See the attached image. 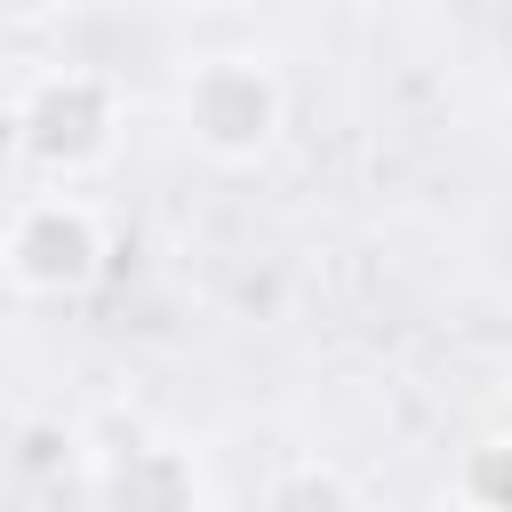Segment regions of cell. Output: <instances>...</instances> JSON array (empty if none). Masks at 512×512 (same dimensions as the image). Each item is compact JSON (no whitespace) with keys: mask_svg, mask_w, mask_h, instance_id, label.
<instances>
[{"mask_svg":"<svg viewBox=\"0 0 512 512\" xmlns=\"http://www.w3.org/2000/svg\"><path fill=\"white\" fill-rule=\"evenodd\" d=\"M120 128H128V96H120V80L96 72V64H48V72H32V80L16 88V104H8V144H16L48 184H72V176L104 168L112 144H120Z\"/></svg>","mask_w":512,"mask_h":512,"instance_id":"6da1fadb","label":"cell"},{"mask_svg":"<svg viewBox=\"0 0 512 512\" xmlns=\"http://www.w3.org/2000/svg\"><path fill=\"white\" fill-rule=\"evenodd\" d=\"M112 264V224L88 192L72 184H48V192H24L0 224V280L32 304H72L104 280Z\"/></svg>","mask_w":512,"mask_h":512,"instance_id":"7a4b0ae2","label":"cell"},{"mask_svg":"<svg viewBox=\"0 0 512 512\" xmlns=\"http://www.w3.org/2000/svg\"><path fill=\"white\" fill-rule=\"evenodd\" d=\"M176 128H184V144H192L200 160L248 168V160H264V152L280 144V128H288V80H280L272 56H256V48H216V56H200V64L184 72V88H176Z\"/></svg>","mask_w":512,"mask_h":512,"instance_id":"3957f363","label":"cell"},{"mask_svg":"<svg viewBox=\"0 0 512 512\" xmlns=\"http://www.w3.org/2000/svg\"><path fill=\"white\" fill-rule=\"evenodd\" d=\"M88 512H208V472L184 440L136 432L96 456L88 472Z\"/></svg>","mask_w":512,"mask_h":512,"instance_id":"277c9868","label":"cell"},{"mask_svg":"<svg viewBox=\"0 0 512 512\" xmlns=\"http://www.w3.org/2000/svg\"><path fill=\"white\" fill-rule=\"evenodd\" d=\"M256 512H368V504H360V488H352V472L336 456H296V464H280L264 480Z\"/></svg>","mask_w":512,"mask_h":512,"instance_id":"5b68a950","label":"cell"},{"mask_svg":"<svg viewBox=\"0 0 512 512\" xmlns=\"http://www.w3.org/2000/svg\"><path fill=\"white\" fill-rule=\"evenodd\" d=\"M512 448L488 432V440H472L464 456H456V472H448V496H456V512H512Z\"/></svg>","mask_w":512,"mask_h":512,"instance_id":"8992f818","label":"cell"}]
</instances>
